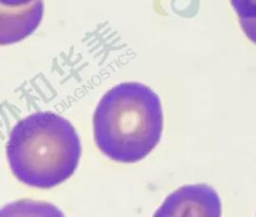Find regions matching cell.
Here are the masks:
<instances>
[{
	"label": "cell",
	"instance_id": "obj_1",
	"mask_svg": "<svg viewBox=\"0 0 256 217\" xmlns=\"http://www.w3.org/2000/svg\"><path fill=\"white\" fill-rule=\"evenodd\" d=\"M163 128L161 102L148 86L124 82L99 101L93 116L94 140L108 158L134 163L157 145Z\"/></svg>",
	"mask_w": 256,
	"mask_h": 217
},
{
	"label": "cell",
	"instance_id": "obj_2",
	"mask_svg": "<svg viewBox=\"0 0 256 217\" xmlns=\"http://www.w3.org/2000/svg\"><path fill=\"white\" fill-rule=\"evenodd\" d=\"M6 150L13 174L38 188H51L67 180L81 154L80 140L71 123L46 111L21 119L10 133Z\"/></svg>",
	"mask_w": 256,
	"mask_h": 217
},
{
	"label": "cell",
	"instance_id": "obj_3",
	"mask_svg": "<svg viewBox=\"0 0 256 217\" xmlns=\"http://www.w3.org/2000/svg\"><path fill=\"white\" fill-rule=\"evenodd\" d=\"M221 202L213 188L205 184L189 185L170 194L155 216H220Z\"/></svg>",
	"mask_w": 256,
	"mask_h": 217
},
{
	"label": "cell",
	"instance_id": "obj_4",
	"mask_svg": "<svg viewBox=\"0 0 256 217\" xmlns=\"http://www.w3.org/2000/svg\"><path fill=\"white\" fill-rule=\"evenodd\" d=\"M42 0H34L19 6L1 3L0 43L11 44L30 35L39 25L43 16Z\"/></svg>",
	"mask_w": 256,
	"mask_h": 217
},
{
	"label": "cell",
	"instance_id": "obj_5",
	"mask_svg": "<svg viewBox=\"0 0 256 217\" xmlns=\"http://www.w3.org/2000/svg\"><path fill=\"white\" fill-rule=\"evenodd\" d=\"M244 34L256 44V0H230Z\"/></svg>",
	"mask_w": 256,
	"mask_h": 217
},
{
	"label": "cell",
	"instance_id": "obj_6",
	"mask_svg": "<svg viewBox=\"0 0 256 217\" xmlns=\"http://www.w3.org/2000/svg\"><path fill=\"white\" fill-rule=\"evenodd\" d=\"M2 4L4 5H8V6H19V5H23V4H27L30 3L34 0H0Z\"/></svg>",
	"mask_w": 256,
	"mask_h": 217
}]
</instances>
